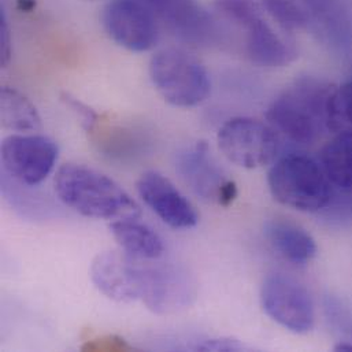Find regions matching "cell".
Listing matches in <instances>:
<instances>
[{"label": "cell", "instance_id": "1", "mask_svg": "<svg viewBox=\"0 0 352 352\" xmlns=\"http://www.w3.org/2000/svg\"><path fill=\"white\" fill-rule=\"evenodd\" d=\"M54 186L59 200L84 217L116 221L140 215V206L117 181L92 168L66 164Z\"/></svg>", "mask_w": 352, "mask_h": 352}, {"label": "cell", "instance_id": "2", "mask_svg": "<svg viewBox=\"0 0 352 352\" xmlns=\"http://www.w3.org/2000/svg\"><path fill=\"white\" fill-rule=\"evenodd\" d=\"M335 85L303 77L281 92L269 106V125L296 144L310 146L328 132V99Z\"/></svg>", "mask_w": 352, "mask_h": 352}, {"label": "cell", "instance_id": "3", "mask_svg": "<svg viewBox=\"0 0 352 352\" xmlns=\"http://www.w3.org/2000/svg\"><path fill=\"white\" fill-rule=\"evenodd\" d=\"M273 197L294 210L317 212L332 199V182L321 164L306 155H287L278 160L267 175Z\"/></svg>", "mask_w": 352, "mask_h": 352}, {"label": "cell", "instance_id": "4", "mask_svg": "<svg viewBox=\"0 0 352 352\" xmlns=\"http://www.w3.org/2000/svg\"><path fill=\"white\" fill-rule=\"evenodd\" d=\"M148 72L158 94L175 107H196L210 95L211 81L207 69L181 48L158 51L150 60Z\"/></svg>", "mask_w": 352, "mask_h": 352}, {"label": "cell", "instance_id": "5", "mask_svg": "<svg viewBox=\"0 0 352 352\" xmlns=\"http://www.w3.org/2000/svg\"><path fill=\"white\" fill-rule=\"evenodd\" d=\"M217 10L245 34V54L263 67H284L294 62L296 50L265 19L252 0H217Z\"/></svg>", "mask_w": 352, "mask_h": 352}, {"label": "cell", "instance_id": "6", "mask_svg": "<svg viewBox=\"0 0 352 352\" xmlns=\"http://www.w3.org/2000/svg\"><path fill=\"white\" fill-rule=\"evenodd\" d=\"M217 142L230 162L245 169L270 165L280 151L277 132L269 124L247 117L226 121L218 131Z\"/></svg>", "mask_w": 352, "mask_h": 352}, {"label": "cell", "instance_id": "7", "mask_svg": "<svg viewBox=\"0 0 352 352\" xmlns=\"http://www.w3.org/2000/svg\"><path fill=\"white\" fill-rule=\"evenodd\" d=\"M136 280L139 299L158 316L175 314L195 299L192 277L185 269L172 263L143 265L136 259Z\"/></svg>", "mask_w": 352, "mask_h": 352}, {"label": "cell", "instance_id": "8", "mask_svg": "<svg viewBox=\"0 0 352 352\" xmlns=\"http://www.w3.org/2000/svg\"><path fill=\"white\" fill-rule=\"evenodd\" d=\"M3 175L25 186L41 184L58 161L56 143L44 135L18 133L1 143Z\"/></svg>", "mask_w": 352, "mask_h": 352}, {"label": "cell", "instance_id": "9", "mask_svg": "<svg viewBox=\"0 0 352 352\" xmlns=\"http://www.w3.org/2000/svg\"><path fill=\"white\" fill-rule=\"evenodd\" d=\"M265 313L294 333H307L316 324V309L309 291L283 273L269 274L261 288Z\"/></svg>", "mask_w": 352, "mask_h": 352}, {"label": "cell", "instance_id": "10", "mask_svg": "<svg viewBox=\"0 0 352 352\" xmlns=\"http://www.w3.org/2000/svg\"><path fill=\"white\" fill-rule=\"evenodd\" d=\"M102 23L114 43L132 52L150 51L160 40L158 16L140 0L109 1Z\"/></svg>", "mask_w": 352, "mask_h": 352}, {"label": "cell", "instance_id": "11", "mask_svg": "<svg viewBox=\"0 0 352 352\" xmlns=\"http://www.w3.org/2000/svg\"><path fill=\"white\" fill-rule=\"evenodd\" d=\"M176 170L201 199L228 207L237 196V185L225 176L207 142H197L176 155Z\"/></svg>", "mask_w": 352, "mask_h": 352}, {"label": "cell", "instance_id": "12", "mask_svg": "<svg viewBox=\"0 0 352 352\" xmlns=\"http://www.w3.org/2000/svg\"><path fill=\"white\" fill-rule=\"evenodd\" d=\"M136 186L143 201L170 228L190 229L197 225L195 206L168 177L148 170L138 179Z\"/></svg>", "mask_w": 352, "mask_h": 352}, {"label": "cell", "instance_id": "13", "mask_svg": "<svg viewBox=\"0 0 352 352\" xmlns=\"http://www.w3.org/2000/svg\"><path fill=\"white\" fill-rule=\"evenodd\" d=\"M94 285L117 303L139 300L136 259L126 252L104 251L95 256L89 270Z\"/></svg>", "mask_w": 352, "mask_h": 352}, {"label": "cell", "instance_id": "14", "mask_svg": "<svg viewBox=\"0 0 352 352\" xmlns=\"http://www.w3.org/2000/svg\"><path fill=\"white\" fill-rule=\"evenodd\" d=\"M179 40L192 45H210L217 41V21L196 0H177L157 14Z\"/></svg>", "mask_w": 352, "mask_h": 352}, {"label": "cell", "instance_id": "15", "mask_svg": "<svg viewBox=\"0 0 352 352\" xmlns=\"http://www.w3.org/2000/svg\"><path fill=\"white\" fill-rule=\"evenodd\" d=\"M263 230L270 245L294 265H306L317 255V244L313 236L291 221L270 219L265 223Z\"/></svg>", "mask_w": 352, "mask_h": 352}, {"label": "cell", "instance_id": "16", "mask_svg": "<svg viewBox=\"0 0 352 352\" xmlns=\"http://www.w3.org/2000/svg\"><path fill=\"white\" fill-rule=\"evenodd\" d=\"M110 230L121 248L136 259L157 261L165 252L162 237L138 218L116 219L110 223Z\"/></svg>", "mask_w": 352, "mask_h": 352}, {"label": "cell", "instance_id": "17", "mask_svg": "<svg viewBox=\"0 0 352 352\" xmlns=\"http://www.w3.org/2000/svg\"><path fill=\"white\" fill-rule=\"evenodd\" d=\"M309 16V28H313L322 40L342 45L352 34L351 19L340 0H303Z\"/></svg>", "mask_w": 352, "mask_h": 352}, {"label": "cell", "instance_id": "18", "mask_svg": "<svg viewBox=\"0 0 352 352\" xmlns=\"http://www.w3.org/2000/svg\"><path fill=\"white\" fill-rule=\"evenodd\" d=\"M1 125L18 133H34L41 129V118L34 104L14 88L3 87L0 92Z\"/></svg>", "mask_w": 352, "mask_h": 352}, {"label": "cell", "instance_id": "19", "mask_svg": "<svg viewBox=\"0 0 352 352\" xmlns=\"http://www.w3.org/2000/svg\"><path fill=\"white\" fill-rule=\"evenodd\" d=\"M321 166L332 185L352 190V135H336L322 148Z\"/></svg>", "mask_w": 352, "mask_h": 352}, {"label": "cell", "instance_id": "20", "mask_svg": "<svg viewBox=\"0 0 352 352\" xmlns=\"http://www.w3.org/2000/svg\"><path fill=\"white\" fill-rule=\"evenodd\" d=\"M328 132L335 135H352V78L335 87L328 99Z\"/></svg>", "mask_w": 352, "mask_h": 352}, {"label": "cell", "instance_id": "21", "mask_svg": "<svg viewBox=\"0 0 352 352\" xmlns=\"http://www.w3.org/2000/svg\"><path fill=\"white\" fill-rule=\"evenodd\" d=\"M263 8L284 32L292 33L309 28L305 7L294 0H263Z\"/></svg>", "mask_w": 352, "mask_h": 352}, {"label": "cell", "instance_id": "22", "mask_svg": "<svg viewBox=\"0 0 352 352\" xmlns=\"http://www.w3.org/2000/svg\"><path fill=\"white\" fill-rule=\"evenodd\" d=\"M328 318L332 322L333 328L340 333L346 335L349 339L346 342H352V309L338 299H329L327 306Z\"/></svg>", "mask_w": 352, "mask_h": 352}, {"label": "cell", "instance_id": "23", "mask_svg": "<svg viewBox=\"0 0 352 352\" xmlns=\"http://www.w3.org/2000/svg\"><path fill=\"white\" fill-rule=\"evenodd\" d=\"M60 100L66 104V107H69L80 118V122L87 132H91L95 128L99 120L95 110H92L89 106H87L85 103H82L81 100H78L77 98L72 96L67 92H62Z\"/></svg>", "mask_w": 352, "mask_h": 352}, {"label": "cell", "instance_id": "24", "mask_svg": "<svg viewBox=\"0 0 352 352\" xmlns=\"http://www.w3.org/2000/svg\"><path fill=\"white\" fill-rule=\"evenodd\" d=\"M192 350L195 351H244L247 347L234 339H206L197 342Z\"/></svg>", "mask_w": 352, "mask_h": 352}, {"label": "cell", "instance_id": "25", "mask_svg": "<svg viewBox=\"0 0 352 352\" xmlns=\"http://www.w3.org/2000/svg\"><path fill=\"white\" fill-rule=\"evenodd\" d=\"M12 56V41L11 33L7 23L6 14L1 12L0 15V63L3 67H7Z\"/></svg>", "mask_w": 352, "mask_h": 352}, {"label": "cell", "instance_id": "26", "mask_svg": "<svg viewBox=\"0 0 352 352\" xmlns=\"http://www.w3.org/2000/svg\"><path fill=\"white\" fill-rule=\"evenodd\" d=\"M140 1L147 4L157 15L160 11H162L164 8H166L168 6H170L172 3H175L177 0H140Z\"/></svg>", "mask_w": 352, "mask_h": 352}, {"label": "cell", "instance_id": "27", "mask_svg": "<svg viewBox=\"0 0 352 352\" xmlns=\"http://www.w3.org/2000/svg\"><path fill=\"white\" fill-rule=\"evenodd\" d=\"M335 351L352 352V342H339L335 349Z\"/></svg>", "mask_w": 352, "mask_h": 352}, {"label": "cell", "instance_id": "28", "mask_svg": "<svg viewBox=\"0 0 352 352\" xmlns=\"http://www.w3.org/2000/svg\"><path fill=\"white\" fill-rule=\"evenodd\" d=\"M85 1H95V0H85Z\"/></svg>", "mask_w": 352, "mask_h": 352}]
</instances>
